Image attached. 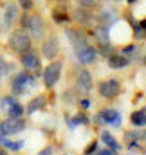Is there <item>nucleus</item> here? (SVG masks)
<instances>
[{
  "label": "nucleus",
  "mask_w": 146,
  "mask_h": 155,
  "mask_svg": "<svg viewBox=\"0 0 146 155\" xmlns=\"http://www.w3.org/2000/svg\"><path fill=\"white\" fill-rule=\"evenodd\" d=\"M31 47H33V40H31L27 31H24L20 27H13L11 29V33L7 36V49L11 52H15V54L20 56L22 52H25Z\"/></svg>",
  "instance_id": "nucleus-1"
},
{
  "label": "nucleus",
  "mask_w": 146,
  "mask_h": 155,
  "mask_svg": "<svg viewBox=\"0 0 146 155\" xmlns=\"http://www.w3.org/2000/svg\"><path fill=\"white\" fill-rule=\"evenodd\" d=\"M35 85H36V76H35V72H29V71L16 72L9 81V88H11L13 96H22Z\"/></svg>",
  "instance_id": "nucleus-2"
},
{
  "label": "nucleus",
  "mask_w": 146,
  "mask_h": 155,
  "mask_svg": "<svg viewBox=\"0 0 146 155\" xmlns=\"http://www.w3.org/2000/svg\"><path fill=\"white\" fill-rule=\"evenodd\" d=\"M61 71H63V60H51V63L43 69L41 78H43V85L47 90L56 87V83L61 78Z\"/></svg>",
  "instance_id": "nucleus-3"
},
{
  "label": "nucleus",
  "mask_w": 146,
  "mask_h": 155,
  "mask_svg": "<svg viewBox=\"0 0 146 155\" xmlns=\"http://www.w3.org/2000/svg\"><path fill=\"white\" fill-rule=\"evenodd\" d=\"M25 31L29 33L33 41H41L43 40V36H45V20L40 13H35V11L29 13V24H27Z\"/></svg>",
  "instance_id": "nucleus-4"
},
{
  "label": "nucleus",
  "mask_w": 146,
  "mask_h": 155,
  "mask_svg": "<svg viewBox=\"0 0 146 155\" xmlns=\"http://www.w3.org/2000/svg\"><path fill=\"white\" fill-rule=\"evenodd\" d=\"M40 54L45 58V60H56L58 54H60V38L51 33V35H45L41 40V47H40Z\"/></svg>",
  "instance_id": "nucleus-5"
},
{
  "label": "nucleus",
  "mask_w": 146,
  "mask_h": 155,
  "mask_svg": "<svg viewBox=\"0 0 146 155\" xmlns=\"http://www.w3.org/2000/svg\"><path fill=\"white\" fill-rule=\"evenodd\" d=\"M20 65L24 71H29V72H40L41 69V54L38 52L35 47L27 49L25 52L20 54Z\"/></svg>",
  "instance_id": "nucleus-6"
},
{
  "label": "nucleus",
  "mask_w": 146,
  "mask_h": 155,
  "mask_svg": "<svg viewBox=\"0 0 146 155\" xmlns=\"http://www.w3.org/2000/svg\"><path fill=\"white\" fill-rule=\"evenodd\" d=\"M22 9L18 7V4L15 0H7L4 5V16H2V27L4 29H13L18 24Z\"/></svg>",
  "instance_id": "nucleus-7"
},
{
  "label": "nucleus",
  "mask_w": 146,
  "mask_h": 155,
  "mask_svg": "<svg viewBox=\"0 0 146 155\" xmlns=\"http://www.w3.org/2000/svg\"><path fill=\"white\" fill-rule=\"evenodd\" d=\"M25 126H27V123L24 117H5L4 121H0V130H2L4 137L16 135L20 132H24Z\"/></svg>",
  "instance_id": "nucleus-8"
},
{
  "label": "nucleus",
  "mask_w": 146,
  "mask_h": 155,
  "mask_svg": "<svg viewBox=\"0 0 146 155\" xmlns=\"http://www.w3.org/2000/svg\"><path fill=\"white\" fill-rule=\"evenodd\" d=\"M92 88H94V81H92V74H90V71H87V69H79L78 78H76V85H74L76 94L85 97V96H88V94L92 92Z\"/></svg>",
  "instance_id": "nucleus-9"
},
{
  "label": "nucleus",
  "mask_w": 146,
  "mask_h": 155,
  "mask_svg": "<svg viewBox=\"0 0 146 155\" xmlns=\"http://www.w3.org/2000/svg\"><path fill=\"white\" fill-rule=\"evenodd\" d=\"M123 88H121V83L115 79V78H110L105 79L98 85V94L103 97V99H115L117 96H121Z\"/></svg>",
  "instance_id": "nucleus-10"
},
{
  "label": "nucleus",
  "mask_w": 146,
  "mask_h": 155,
  "mask_svg": "<svg viewBox=\"0 0 146 155\" xmlns=\"http://www.w3.org/2000/svg\"><path fill=\"white\" fill-rule=\"evenodd\" d=\"M65 35H67V38L71 41V45H72L74 52L88 45V36H87V35L81 31V27H78V25H76V27H67V29H65Z\"/></svg>",
  "instance_id": "nucleus-11"
},
{
  "label": "nucleus",
  "mask_w": 146,
  "mask_h": 155,
  "mask_svg": "<svg viewBox=\"0 0 146 155\" xmlns=\"http://www.w3.org/2000/svg\"><path fill=\"white\" fill-rule=\"evenodd\" d=\"M94 123L98 124H112V126H119L121 124V114L115 108H103L94 116Z\"/></svg>",
  "instance_id": "nucleus-12"
},
{
  "label": "nucleus",
  "mask_w": 146,
  "mask_h": 155,
  "mask_svg": "<svg viewBox=\"0 0 146 155\" xmlns=\"http://www.w3.org/2000/svg\"><path fill=\"white\" fill-rule=\"evenodd\" d=\"M71 22H74L78 27H88L94 22V13L90 9H83L76 5L71 11Z\"/></svg>",
  "instance_id": "nucleus-13"
},
{
  "label": "nucleus",
  "mask_w": 146,
  "mask_h": 155,
  "mask_svg": "<svg viewBox=\"0 0 146 155\" xmlns=\"http://www.w3.org/2000/svg\"><path fill=\"white\" fill-rule=\"evenodd\" d=\"M74 54H76V58H78V61H79L81 65H92V63L98 60V56H99L98 47H94V45H90V43H88L87 47L76 51Z\"/></svg>",
  "instance_id": "nucleus-14"
},
{
  "label": "nucleus",
  "mask_w": 146,
  "mask_h": 155,
  "mask_svg": "<svg viewBox=\"0 0 146 155\" xmlns=\"http://www.w3.org/2000/svg\"><path fill=\"white\" fill-rule=\"evenodd\" d=\"M94 20H98L99 25H105V27H112L114 24L119 22V13L114 9V7H105L99 11L98 16H94Z\"/></svg>",
  "instance_id": "nucleus-15"
},
{
  "label": "nucleus",
  "mask_w": 146,
  "mask_h": 155,
  "mask_svg": "<svg viewBox=\"0 0 146 155\" xmlns=\"http://www.w3.org/2000/svg\"><path fill=\"white\" fill-rule=\"evenodd\" d=\"M90 36L96 40V45H98V49H101V47H110L112 43H110V27H105V25H96V29L90 33Z\"/></svg>",
  "instance_id": "nucleus-16"
},
{
  "label": "nucleus",
  "mask_w": 146,
  "mask_h": 155,
  "mask_svg": "<svg viewBox=\"0 0 146 155\" xmlns=\"http://www.w3.org/2000/svg\"><path fill=\"white\" fill-rule=\"evenodd\" d=\"M130 61L132 60L128 56H124L123 52H110L108 56H107V65H108L110 69H115V71L126 69L130 65Z\"/></svg>",
  "instance_id": "nucleus-17"
},
{
  "label": "nucleus",
  "mask_w": 146,
  "mask_h": 155,
  "mask_svg": "<svg viewBox=\"0 0 146 155\" xmlns=\"http://www.w3.org/2000/svg\"><path fill=\"white\" fill-rule=\"evenodd\" d=\"M51 16H52V20H54V24H58V25H69V24H71V13H69V9L65 7V4H60V5L52 7Z\"/></svg>",
  "instance_id": "nucleus-18"
},
{
  "label": "nucleus",
  "mask_w": 146,
  "mask_h": 155,
  "mask_svg": "<svg viewBox=\"0 0 146 155\" xmlns=\"http://www.w3.org/2000/svg\"><path fill=\"white\" fill-rule=\"evenodd\" d=\"M45 107H47V96H45V94H38V96H35V97L25 105V112H27V114H35L38 110H43Z\"/></svg>",
  "instance_id": "nucleus-19"
},
{
  "label": "nucleus",
  "mask_w": 146,
  "mask_h": 155,
  "mask_svg": "<svg viewBox=\"0 0 146 155\" xmlns=\"http://www.w3.org/2000/svg\"><path fill=\"white\" fill-rule=\"evenodd\" d=\"M130 123H132L135 128H144L146 126V108L144 110H135V112H132Z\"/></svg>",
  "instance_id": "nucleus-20"
},
{
  "label": "nucleus",
  "mask_w": 146,
  "mask_h": 155,
  "mask_svg": "<svg viewBox=\"0 0 146 155\" xmlns=\"http://www.w3.org/2000/svg\"><path fill=\"white\" fill-rule=\"evenodd\" d=\"M24 112H25V107H24L22 103H18V101H15L11 107L5 108L7 117H24Z\"/></svg>",
  "instance_id": "nucleus-21"
},
{
  "label": "nucleus",
  "mask_w": 146,
  "mask_h": 155,
  "mask_svg": "<svg viewBox=\"0 0 146 155\" xmlns=\"http://www.w3.org/2000/svg\"><path fill=\"white\" fill-rule=\"evenodd\" d=\"M0 146L5 148V150H11V152H18L20 148H24V141H11L7 137H2L0 139Z\"/></svg>",
  "instance_id": "nucleus-22"
},
{
  "label": "nucleus",
  "mask_w": 146,
  "mask_h": 155,
  "mask_svg": "<svg viewBox=\"0 0 146 155\" xmlns=\"http://www.w3.org/2000/svg\"><path fill=\"white\" fill-rule=\"evenodd\" d=\"M101 139H103V143L107 144V148H112V150H119L121 146H119V143L115 141V137L110 134V132H101Z\"/></svg>",
  "instance_id": "nucleus-23"
},
{
  "label": "nucleus",
  "mask_w": 146,
  "mask_h": 155,
  "mask_svg": "<svg viewBox=\"0 0 146 155\" xmlns=\"http://www.w3.org/2000/svg\"><path fill=\"white\" fill-rule=\"evenodd\" d=\"M9 72H11V65L7 63V60L4 56H0V85L4 83L5 78L9 76Z\"/></svg>",
  "instance_id": "nucleus-24"
},
{
  "label": "nucleus",
  "mask_w": 146,
  "mask_h": 155,
  "mask_svg": "<svg viewBox=\"0 0 146 155\" xmlns=\"http://www.w3.org/2000/svg\"><path fill=\"white\" fill-rule=\"evenodd\" d=\"M132 22V25H134V38L135 40H144L146 38V29L143 25H139V22H134V20H130Z\"/></svg>",
  "instance_id": "nucleus-25"
},
{
  "label": "nucleus",
  "mask_w": 146,
  "mask_h": 155,
  "mask_svg": "<svg viewBox=\"0 0 146 155\" xmlns=\"http://www.w3.org/2000/svg\"><path fill=\"white\" fill-rule=\"evenodd\" d=\"M78 7H83V9H90L94 11L98 5H99V0H76Z\"/></svg>",
  "instance_id": "nucleus-26"
},
{
  "label": "nucleus",
  "mask_w": 146,
  "mask_h": 155,
  "mask_svg": "<svg viewBox=\"0 0 146 155\" xmlns=\"http://www.w3.org/2000/svg\"><path fill=\"white\" fill-rule=\"evenodd\" d=\"M16 4H18V7L22 11H33L35 9V2L33 0H16Z\"/></svg>",
  "instance_id": "nucleus-27"
},
{
  "label": "nucleus",
  "mask_w": 146,
  "mask_h": 155,
  "mask_svg": "<svg viewBox=\"0 0 146 155\" xmlns=\"http://www.w3.org/2000/svg\"><path fill=\"white\" fill-rule=\"evenodd\" d=\"M78 124H88V117L85 116V114H78V116H74L71 126H78Z\"/></svg>",
  "instance_id": "nucleus-28"
},
{
  "label": "nucleus",
  "mask_w": 146,
  "mask_h": 155,
  "mask_svg": "<svg viewBox=\"0 0 146 155\" xmlns=\"http://www.w3.org/2000/svg\"><path fill=\"white\" fill-rule=\"evenodd\" d=\"M121 52L124 54V56H132V54H135L137 52V45H134V43H128V45H124V47H121Z\"/></svg>",
  "instance_id": "nucleus-29"
},
{
  "label": "nucleus",
  "mask_w": 146,
  "mask_h": 155,
  "mask_svg": "<svg viewBox=\"0 0 146 155\" xmlns=\"http://www.w3.org/2000/svg\"><path fill=\"white\" fill-rule=\"evenodd\" d=\"M15 101H16V96H13V94H7V96H4V97H2V110H5L7 107H11Z\"/></svg>",
  "instance_id": "nucleus-30"
},
{
  "label": "nucleus",
  "mask_w": 146,
  "mask_h": 155,
  "mask_svg": "<svg viewBox=\"0 0 146 155\" xmlns=\"http://www.w3.org/2000/svg\"><path fill=\"white\" fill-rule=\"evenodd\" d=\"M98 152V141H92L88 146H87V150H85V155H94Z\"/></svg>",
  "instance_id": "nucleus-31"
},
{
  "label": "nucleus",
  "mask_w": 146,
  "mask_h": 155,
  "mask_svg": "<svg viewBox=\"0 0 146 155\" xmlns=\"http://www.w3.org/2000/svg\"><path fill=\"white\" fill-rule=\"evenodd\" d=\"M79 107H81V110H88L90 108V99L85 96V97H81L79 99Z\"/></svg>",
  "instance_id": "nucleus-32"
},
{
  "label": "nucleus",
  "mask_w": 146,
  "mask_h": 155,
  "mask_svg": "<svg viewBox=\"0 0 146 155\" xmlns=\"http://www.w3.org/2000/svg\"><path fill=\"white\" fill-rule=\"evenodd\" d=\"M96 155H117V150H112V148H103V150H98Z\"/></svg>",
  "instance_id": "nucleus-33"
},
{
  "label": "nucleus",
  "mask_w": 146,
  "mask_h": 155,
  "mask_svg": "<svg viewBox=\"0 0 146 155\" xmlns=\"http://www.w3.org/2000/svg\"><path fill=\"white\" fill-rule=\"evenodd\" d=\"M38 155H52V148H45V150H41Z\"/></svg>",
  "instance_id": "nucleus-34"
},
{
  "label": "nucleus",
  "mask_w": 146,
  "mask_h": 155,
  "mask_svg": "<svg viewBox=\"0 0 146 155\" xmlns=\"http://www.w3.org/2000/svg\"><path fill=\"white\" fill-rule=\"evenodd\" d=\"M0 155H9V152L5 148H0Z\"/></svg>",
  "instance_id": "nucleus-35"
},
{
  "label": "nucleus",
  "mask_w": 146,
  "mask_h": 155,
  "mask_svg": "<svg viewBox=\"0 0 146 155\" xmlns=\"http://www.w3.org/2000/svg\"><path fill=\"white\" fill-rule=\"evenodd\" d=\"M135 2H139V0H126V4H128V5H134Z\"/></svg>",
  "instance_id": "nucleus-36"
},
{
  "label": "nucleus",
  "mask_w": 146,
  "mask_h": 155,
  "mask_svg": "<svg viewBox=\"0 0 146 155\" xmlns=\"http://www.w3.org/2000/svg\"><path fill=\"white\" fill-rule=\"evenodd\" d=\"M58 4H69V2H72V0H56Z\"/></svg>",
  "instance_id": "nucleus-37"
},
{
  "label": "nucleus",
  "mask_w": 146,
  "mask_h": 155,
  "mask_svg": "<svg viewBox=\"0 0 146 155\" xmlns=\"http://www.w3.org/2000/svg\"><path fill=\"white\" fill-rule=\"evenodd\" d=\"M5 2H7V0H0V9H4V5H5Z\"/></svg>",
  "instance_id": "nucleus-38"
},
{
  "label": "nucleus",
  "mask_w": 146,
  "mask_h": 155,
  "mask_svg": "<svg viewBox=\"0 0 146 155\" xmlns=\"http://www.w3.org/2000/svg\"><path fill=\"white\" fill-rule=\"evenodd\" d=\"M143 63H144V65H146V54H144V58H143Z\"/></svg>",
  "instance_id": "nucleus-39"
},
{
  "label": "nucleus",
  "mask_w": 146,
  "mask_h": 155,
  "mask_svg": "<svg viewBox=\"0 0 146 155\" xmlns=\"http://www.w3.org/2000/svg\"><path fill=\"white\" fill-rule=\"evenodd\" d=\"M2 137H4V135H2V130H0V139H2Z\"/></svg>",
  "instance_id": "nucleus-40"
},
{
  "label": "nucleus",
  "mask_w": 146,
  "mask_h": 155,
  "mask_svg": "<svg viewBox=\"0 0 146 155\" xmlns=\"http://www.w3.org/2000/svg\"><path fill=\"white\" fill-rule=\"evenodd\" d=\"M112 2H123V0H112Z\"/></svg>",
  "instance_id": "nucleus-41"
},
{
  "label": "nucleus",
  "mask_w": 146,
  "mask_h": 155,
  "mask_svg": "<svg viewBox=\"0 0 146 155\" xmlns=\"http://www.w3.org/2000/svg\"><path fill=\"white\" fill-rule=\"evenodd\" d=\"M0 29H2V20H0Z\"/></svg>",
  "instance_id": "nucleus-42"
}]
</instances>
